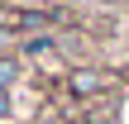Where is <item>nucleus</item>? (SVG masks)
<instances>
[{"label": "nucleus", "instance_id": "obj_1", "mask_svg": "<svg viewBox=\"0 0 129 124\" xmlns=\"http://www.w3.org/2000/svg\"><path fill=\"white\" fill-rule=\"evenodd\" d=\"M72 91H77V96H96V91H105V72H72Z\"/></svg>", "mask_w": 129, "mask_h": 124}, {"label": "nucleus", "instance_id": "obj_2", "mask_svg": "<svg viewBox=\"0 0 129 124\" xmlns=\"http://www.w3.org/2000/svg\"><path fill=\"white\" fill-rule=\"evenodd\" d=\"M19 76V67H14V57H0V91H10V81Z\"/></svg>", "mask_w": 129, "mask_h": 124}, {"label": "nucleus", "instance_id": "obj_3", "mask_svg": "<svg viewBox=\"0 0 129 124\" xmlns=\"http://www.w3.org/2000/svg\"><path fill=\"white\" fill-rule=\"evenodd\" d=\"M5 115H10V96L0 91V119H5Z\"/></svg>", "mask_w": 129, "mask_h": 124}]
</instances>
